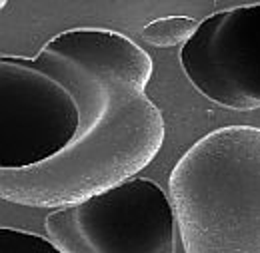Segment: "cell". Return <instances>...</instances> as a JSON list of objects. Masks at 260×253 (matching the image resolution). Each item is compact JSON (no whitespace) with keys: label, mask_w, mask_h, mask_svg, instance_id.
Returning <instances> with one entry per match:
<instances>
[{"label":"cell","mask_w":260,"mask_h":253,"mask_svg":"<svg viewBox=\"0 0 260 253\" xmlns=\"http://www.w3.org/2000/svg\"><path fill=\"white\" fill-rule=\"evenodd\" d=\"M80 110L62 84L26 58H0V170H28L76 140Z\"/></svg>","instance_id":"277c9868"},{"label":"cell","mask_w":260,"mask_h":253,"mask_svg":"<svg viewBox=\"0 0 260 253\" xmlns=\"http://www.w3.org/2000/svg\"><path fill=\"white\" fill-rule=\"evenodd\" d=\"M168 188L184 253H260V128L212 130Z\"/></svg>","instance_id":"7a4b0ae2"},{"label":"cell","mask_w":260,"mask_h":253,"mask_svg":"<svg viewBox=\"0 0 260 253\" xmlns=\"http://www.w3.org/2000/svg\"><path fill=\"white\" fill-rule=\"evenodd\" d=\"M180 66L206 100L238 112L260 108V2L204 18Z\"/></svg>","instance_id":"8992f818"},{"label":"cell","mask_w":260,"mask_h":253,"mask_svg":"<svg viewBox=\"0 0 260 253\" xmlns=\"http://www.w3.org/2000/svg\"><path fill=\"white\" fill-rule=\"evenodd\" d=\"M200 22H196L190 16H166L148 22L140 36L146 44L156 48H174V46H186L196 34Z\"/></svg>","instance_id":"52a82bcc"},{"label":"cell","mask_w":260,"mask_h":253,"mask_svg":"<svg viewBox=\"0 0 260 253\" xmlns=\"http://www.w3.org/2000/svg\"><path fill=\"white\" fill-rule=\"evenodd\" d=\"M174 207L146 178L52 212L44 229L62 253H174Z\"/></svg>","instance_id":"3957f363"},{"label":"cell","mask_w":260,"mask_h":253,"mask_svg":"<svg viewBox=\"0 0 260 253\" xmlns=\"http://www.w3.org/2000/svg\"><path fill=\"white\" fill-rule=\"evenodd\" d=\"M164 120L146 94L120 84L102 118L64 152L28 170H0V197L26 207H68L118 188L164 144Z\"/></svg>","instance_id":"6da1fadb"},{"label":"cell","mask_w":260,"mask_h":253,"mask_svg":"<svg viewBox=\"0 0 260 253\" xmlns=\"http://www.w3.org/2000/svg\"><path fill=\"white\" fill-rule=\"evenodd\" d=\"M0 253H62L48 237L32 231L2 227L0 229Z\"/></svg>","instance_id":"ba28073f"},{"label":"cell","mask_w":260,"mask_h":253,"mask_svg":"<svg viewBox=\"0 0 260 253\" xmlns=\"http://www.w3.org/2000/svg\"><path fill=\"white\" fill-rule=\"evenodd\" d=\"M26 60L62 84L76 100L82 118L78 136L102 118L116 86L126 84L144 94L154 70L148 52L132 38L104 28L66 30Z\"/></svg>","instance_id":"5b68a950"}]
</instances>
